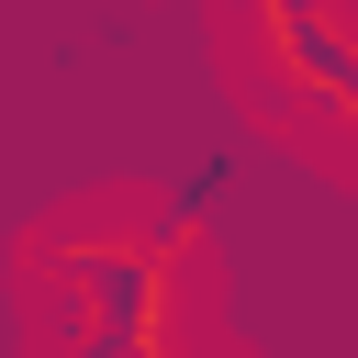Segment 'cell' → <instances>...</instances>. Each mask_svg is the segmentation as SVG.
<instances>
[{
    "label": "cell",
    "mask_w": 358,
    "mask_h": 358,
    "mask_svg": "<svg viewBox=\"0 0 358 358\" xmlns=\"http://www.w3.org/2000/svg\"><path fill=\"white\" fill-rule=\"evenodd\" d=\"M313 112H324V123H336V134L358 145V11H347V67H336V90H324Z\"/></svg>",
    "instance_id": "7a4b0ae2"
},
{
    "label": "cell",
    "mask_w": 358,
    "mask_h": 358,
    "mask_svg": "<svg viewBox=\"0 0 358 358\" xmlns=\"http://www.w3.org/2000/svg\"><path fill=\"white\" fill-rule=\"evenodd\" d=\"M246 45H257V101H324L336 67H347V11L324 0H257L246 11Z\"/></svg>",
    "instance_id": "6da1fadb"
}]
</instances>
